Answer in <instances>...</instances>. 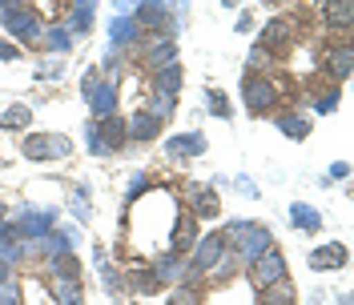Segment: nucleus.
<instances>
[{"label":"nucleus","mask_w":354,"mask_h":305,"mask_svg":"<svg viewBox=\"0 0 354 305\" xmlns=\"http://www.w3.org/2000/svg\"><path fill=\"white\" fill-rule=\"evenodd\" d=\"M129 282L137 285L141 293H153V289H157V285H153V277H149V269H133V273H129Z\"/></svg>","instance_id":"obj_33"},{"label":"nucleus","mask_w":354,"mask_h":305,"mask_svg":"<svg viewBox=\"0 0 354 305\" xmlns=\"http://www.w3.org/2000/svg\"><path fill=\"white\" fill-rule=\"evenodd\" d=\"M250 282H254V289H270V285L286 282V257L278 249H266L262 257L250 265Z\"/></svg>","instance_id":"obj_7"},{"label":"nucleus","mask_w":354,"mask_h":305,"mask_svg":"<svg viewBox=\"0 0 354 305\" xmlns=\"http://www.w3.org/2000/svg\"><path fill=\"white\" fill-rule=\"evenodd\" d=\"M225 249H230L225 233H205V237L194 245V257H189V265H185V277H181V282H194V277H201V273H209Z\"/></svg>","instance_id":"obj_3"},{"label":"nucleus","mask_w":354,"mask_h":305,"mask_svg":"<svg viewBox=\"0 0 354 305\" xmlns=\"http://www.w3.org/2000/svg\"><path fill=\"white\" fill-rule=\"evenodd\" d=\"M290 37H294V24L282 21V17H274V21L262 28V48H266V52H274V48H282Z\"/></svg>","instance_id":"obj_16"},{"label":"nucleus","mask_w":354,"mask_h":305,"mask_svg":"<svg viewBox=\"0 0 354 305\" xmlns=\"http://www.w3.org/2000/svg\"><path fill=\"white\" fill-rule=\"evenodd\" d=\"M322 21L334 24V28H346L354 21V0H326L322 4Z\"/></svg>","instance_id":"obj_18"},{"label":"nucleus","mask_w":354,"mask_h":305,"mask_svg":"<svg viewBox=\"0 0 354 305\" xmlns=\"http://www.w3.org/2000/svg\"><path fill=\"white\" fill-rule=\"evenodd\" d=\"M205 132H181V137H169L165 141V152L169 157H201L205 152Z\"/></svg>","instance_id":"obj_11"},{"label":"nucleus","mask_w":354,"mask_h":305,"mask_svg":"<svg viewBox=\"0 0 354 305\" xmlns=\"http://www.w3.org/2000/svg\"><path fill=\"white\" fill-rule=\"evenodd\" d=\"M141 193H145V177H137V181L129 185V201H133V197H141Z\"/></svg>","instance_id":"obj_40"},{"label":"nucleus","mask_w":354,"mask_h":305,"mask_svg":"<svg viewBox=\"0 0 354 305\" xmlns=\"http://www.w3.org/2000/svg\"><path fill=\"white\" fill-rule=\"evenodd\" d=\"M133 21H137V28L141 24L161 28V24H169V12H165V4H133Z\"/></svg>","instance_id":"obj_20"},{"label":"nucleus","mask_w":354,"mask_h":305,"mask_svg":"<svg viewBox=\"0 0 354 305\" xmlns=\"http://www.w3.org/2000/svg\"><path fill=\"white\" fill-rule=\"evenodd\" d=\"M262 293H266L262 305H294V285H290V282L270 285V289H262Z\"/></svg>","instance_id":"obj_29"},{"label":"nucleus","mask_w":354,"mask_h":305,"mask_svg":"<svg viewBox=\"0 0 354 305\" xmlns=\"http://www.w3.org/2000/svg\"><path fill=\"white\" fill-rule=\"evenodd\" d=\"M169 305H198V297H194L189 289H181V293H174V297H169Z\"/></svg>","instance_id":"obj_38"},{"label":"nucleus","mask_w":354,"mask_h":305,"mask_svg":"<svg viewBox=\"0 0 354 305\" xmlns=\"http://www.w3.org/2000/svg\"><path fill=\"white\" fill-rule=\"evenodd\" d=\"M278 129L286 132V137H294V141H306V132H310V121L306 117H298V112H294V117H278Z\"/></svg>","instance_id":"obj_28"},{"label":"nucleus","mask_w":354,"mask_h":305,"mask_svg":"<svg viewBox=\"0 0 354 305\" xmlns=\"http://www.w3.org/2000/svg\"><path fill=\"white\" fill-rule=\"evenodd\" d=\"M21 152L28 161H61L73 152V141L61 137V132H37V137H24Z\"/></svg>","instance_id":"obj_4"},{"label":"nucleus","mask_w":354,"mask_h":305,"mask_svg":"<svg viewBox=\"0 0 354 305\" xmlns=\"http://www.w3.org/2000/svg\"><path fill=\"white\" fill-rule=\"evenodd\" d=\"M0 229H4V201H0Z\"/></svg>","instance_id":"obj_42"},{"label":"nucleus","mask_w":354,"mask_h":305,"mask_svg":"<svg viewBox=\"0 0 354 305\" xmlns=\"http://www.w3.org/2000/svg\"><path fill=\"white\" fill-rule=\"evenodd\" d=\"M125 129H129V137H137V141H153V137H161V125H157L145 109L133 112L129 121H125Z\"/></svg>","instance_id":"obj_17"},{"label":"nucleus","mask_w":354,"mask_h":305,"mask_svg":"<svg viewBox=\"0 0 354 305\" xmlns=\"http://www.w3.org/2000/svg\"><path fill=\"white\" fill-rule=\"evenodd\" d=\"M28 121H32L28 105H12V109L0 112V129H28Z\"/></svg>","instance_id":"obj_25"},{"label":"nucleus","mask_w":354,"mask_h":305,"mask_svg":"<svg viewBox=\"0 0 354 305\" xmlns=\"http://www.w3.org/2000/svg\"><path fill=\"white\" fill-rule=\"evenodd\" d=\"M266 61H270V52H266L262 44H254V48H250V68H258V65H266Z\"/></svg>","instance_id":"obj_36"},{"label":"nucleus","mask_w":354,"mask_h":305,"mask_svg":"<svg viewBox=\"0 0 354 305\" xmlns=\"http://www.w3.org/2000/svg\"><path fill=\"white\" fill-rule=\"evenodd\" d=\"M234 269H238V257H234V253H230V249H225V253H221L218 257V265H214V269H209V273H214V277H234Z\"/></svg>","instance_id":"obj_30"},{"label":"nucleus","mask_w":354,"mask_h":305,"mask_svg":"<svg viewBox=\"0 0 354 305\" xmlns=\"http://www.w3.org/2000/svg\"><path fill=\"white\" fill-rule=\"evenodd\" d=\"M318 112H334L338 109V92H326V97H318V105H314Z\"/></svg>","instance_id":"obj_35"},{"label":"nucleus","mask_w":354,"mask_h":305,"mask_svg":"<svg viewBox=\"0 0 354 305\" xmlns=\"http://www.w3.org/2000/svg\"><path fill=\"white\" fill-rule=\"evenodd\" d=\"M290 225L302 229V233H318V229H322V213L310 209L306 201H294V205H290Z\"/></svg>","instance_id":"obj_15"},{"label":"nucleus","mask_w":354,"mask_h":305,"mask_svg":"<svg viewBox=\"0 0 354 305\" xmlns=\"http://www.w3.org/2000/svg\"><path fill=\"white\" fill-rule=\"evenodd\" d=\"M346 173H351V165H346V161H334V165H330V177H334V181H342Z\"/></svg>","instance_id":"obj_39"},{"label":"nucleus","mask_w":354,"mask_h":305,"mask_svg":"<svg viewBox=\"0 0 354 305\" xmlns=\"http://www.w3.org/2000/svg\"><path fill=\"white\" fill-rule=\"evenodd\" d=\"M41 41H44V48H48V52H68V48H73V37H68V28H65V24L48 28V32H44Z\"/></svg>","instance_id":"obj_26"},{"label":"nucleus","mask_w":354,"mask_h":305,"mask_svg":"<svg viewBox=\"0 0 354 305\" xmlns=\"http://www.w3.org/2000/svg\"><path fill=\"white\" fill-rule=\"evenodd\" d=\"M0 24L17 37V41H24V44H41V37H44V24H41V17H37V8L32 4H21V0H0Z\"/></svg>","instance_id":"obj_1"},{"label":"nucleus","mask_w":354,"mask_h":305,"mask_svg":"<svg viewBox=\"0 0 354 305\" xmlns=\"http://www.w3.org/2000/svg\"><path fill=\"white\" fill-rule=\"evenodd\" d=\"M149 277H153V285L161 289V285H174L185 277V262H181V253H161L153 265H149Z\"/></svg>","instance_id":"obj_8"},{"label":"nucleus","mask_w":354,"mask_h":305,"mask_svg":"<svg viewBox=\"0 0 354 305\" xmlns=\"http://www.w3.org/2000/svg\"><path fill=\"white\" fill-rule=\"evenodd\" d=\"M198 245V217L194 213H181L174 225V245H169V253H185V249H194Z\"/></svg>","instance_id":"obj_13"},{"label":"nucleus","mask_w":354,"mask_h":305,"mask_svg":"<svg viewBox=\"0 0 354 305\" xmlns=\"http://www.w3.org/2000/svg\"><path fill=\"white\" fill-rule=\"evenodd\" d=\"M81 88H85V101H88V109H93L97 121L117 117V85H113V81H97V68H93Z\"/></svg>","instance_id":"obj_5"},{"label":"nucleus","mask_w":354,"mask_h":305,"mask_svg":"<svg viewBox=\"0 0 354 305\" xmlns=\"http://www.w3.org/2000/svg\"><path fill=\"white\" fill-rule=\"evenodd\" d=\"M68 8H73V17H68V37H73V32H85L88 24H93V8H97V4H88V0H81V4H68Z\"/></svg>","instance_id":"obj_24"},{"label":"nucleus","mask_w":354,"mask_h":305,"mask_svg":"<svg viewBox=\"0 0 354 305\" xmlns=\"http://www.w3.org/2000/svg\"><path fill=\"white\" fill-rule=\"evenodd\" d=\"M145 112L153 117L157 125H165V121L177 112V97H157V92H153V97H149V105H145Z\"/></svg>","instance_id":"obj_23"},{"label":"nucleus","mask_w":354,"mask_h":305,"mask_svg":"<svg viewBox=\"0 0 354 305\" xmlns=\"http://www.w3.org/2000/svg\"><path fill=\"white\" fill-rule=\"evenodd\" d=\"M17 57H21V48H17V44L0 41V61H17Z\"/></svg>","instance_id":"obj_37"},{"label":"nucleus","mask_w":354,"mask_h":305,"mask_svg":"<svg viewBox=\"0 0 354 305\" xmlns=\"http://www.w3.org/2000/svg\"><path fill=\"white\" fill-rule=\"evenodd\" d=\"M174 57H177V44L169 41V37H153V41H145V65L153 68H165V65H174Z\"/></svg>","instance_id":"obj_12"},{"label":"nucleus","mask_w":354,"mask_h":305,"mask_svg":"<svg viewBox=\"0 0 354 305\" xmlns=\"http://www.w3.org/2000/svg\"><path fill=\"white\" fill-rule=\"evenodd\" d=\"M209 112H214V117H221V121L230 117V97H225L221 88H209Z\"/></svg>","instance_id":"obj_31"},{"label":"nucleus","mask_w":354,"mask_h":305,"mask_svg":"<svg viewBox=\"0 0 354 305\" xmlns=\"http://www.w3.org/2000/svg\"><path fill=\"white\" fill-rule=\"evenodd\" d=\"M53 273H57V282H77L81 277V262L65 253V257H53Z\"/></svg>","instance_id":"obj_27"},{"label":"nucleus","mask_w":354,"mask_h":305,"mask_svg":"<svg viewBox=\"0 0 354 305\" xmlns=\"http://www.w3.org/2000/svg\"><path fill=\"white\" fill-rule=\"evenodd\" d=\"M221 205L214 189H194V217H218Z\"/></svg>","instance_id":"obj_22"},{"label":"nucleus","mask_w":354,"mask_h":305,"mask_svg":"<svg viewBox=\"0 0 354 305\" xmlns=\"http://www.w3.org/2000/svg\"><path fill=\"white\" fill-rule=\"evenodd\" d=\"M177 88H181V68L177 65H165L153 72V92L157 97H177Z\"/></svg>","instance_id":"obj_19"},{"label":"nucleus","mask_w":354,"mask_h":305,"mask_svg":"<svg viewBox=\"0 0 354 305\" xmlns=\"http://www.w3.org/2000/svg\"><path fill=\"white\" fill-rule=\"evenodd\" d=\"M109 41H113V48H125V44H137L141 41V28H137V21L133 17H113L109 21Z\"/></svg>","instance_id":"obj_14"},{"label":"nucleus","mask_w":354,"mask_h":305,"mask_svg":"<svg viewBox=\"0 0 354 305\" xmlns=\"http://www.w3.org/2000/svg\"><path fill=\"white\" fill-rule=\"evenodd\" d=\"M21 253H24V245H17L12 237H0V262L17 265V262H21Z\"/></svg>","instance_id":"obj_32"},{"label":"nucleus","mask_w":354,"mask_h":305,"mask_svg":"<svg viewBox=\"0 0 354 305\" xmlns=\"http://www.w3.org/2000/svg\"><path fill=\"white\" fill-rule=\"evenodd\" d=\"M8 282H12V265L0 262V285H8Z\"/></svg>","instance_id":"obj_41"},{"label":"nucleus","mask_w":354,"mask_h":305,"mask_svg":"<svg viewBox=\"0 0 354 305\" xmlns=\"http://www.w3.org/2000/svg\"><path fill=\"white\" fill-rule=\"evenodd\" d=\"M97 141L105 145V152L121 149V145L129 141V129H125V117H105V121L97 125Z\"/></svg>","instance_id":"obj_10"},{"label":"nucleus","mask_w":354,"mask_h":305,"mask_svg":"<svg viewBox=\"0 0 354 305\" xmlns=\"http://www.w3.org/2000/svg\"><path fill=\"white\" fill-rule=\"evenodd\" d=\"M242 101L250 105V112H254V117H262V112H270L274 105H278V88L270 85L266 77H258V72H245Z\"/></svg>","instance_id":"obj_6"},{"label":"nucleus","mask_w":354,"mask_h":305,"mask_svg":"<svg viewBox=\"0 0 354 305\" xmlns=\"http://www.w3.org/2000/svg\"><path fill=\"white\" fill-rule=\"evenodd\" d=\"M0 305H21V289L8 282V285H0Z\"/></svg>","instance_id":"obj_34"},{"label":"nucleus","mask_w":354,"mask_h":305,"mask_svg":"<svg viewBox=\"0 0 354 305\" xmlns=\"http://www.w3.org/2000/svg\"><path fill=\"white\" fill-rule=\"evenodd\" d=\"M351 44H338V48H330V52H326V65H330V72L334 77H338V81H346V77H351Z\"/></svg>","instance_id":"obj_21"},{"label":"nucleus","mask_w":354,"mask_h":305,"mask_svg":"<svg viewBox=\"0 0 354 305\" xmlns=\"http://www.w3.org/2000/svg\"><path fill=\"white\" fill-rule=\"evenodd\" d=\"M342 265H346V245H342V241H330V245H322V249L310 253V269H318V273L342 269Z\"/></svg>","instance_id":"obj_9"},{"label":"nucleus","mask_w":354,"mask_h":305,"mask_svg":"<svg viewBox=\"0 0 354 305\" xmlns=\"http://www.w3.org/2000/svg\"><path fill=\"white\" fill-rule=\"evenodd\" d=\"M234 229H238V249H234V257H238L242 265H254L266 249H274V237H270V229H266V225L234 221Z\"/></svg>","instance_id":"obj_2"}]
</instances>
